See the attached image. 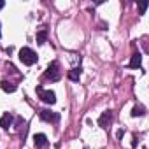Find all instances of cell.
I'll use <instances>...</instances> for the list:
<instances>
[{
	"mask_svg": "<svg viewBox=\"0 0 149 149\" xmlns=\"http://www.w3.org/2000/svg\"><path fill=\"white\" fill-rule=\"evenodd\" d=\"M4 6H6V4L2 2V0H0V9H4Z\"/></svg>",
	"mask_w": 149,
	"mask_h": 149,
	"instance_id": "obj_14",
	"label": "cell"
},
{
	"mask_svg": "<svg viewBox=\"0 0 149 149\" xmlns=\"http://www.w3.org/2000/svg\"><path fill=\"white\" fill-rule=\"evenodd\" d=\"M2 90L4 91H7V93H13V91H16V84H13V83H9V81H2Z\"/></svg>",
	"mask_w": 149,
	"mask_h": 149,
	"instance_id": "obj_11",
	"label": "cell"
},
{
	"mask_svg": "<svg viewBox=\"0 0 149 149\" xmlns=\"http://www.w3.org/2000/svg\"><path fill=\"white\" fill-rule=\"evenodd\" d=\"M139 9H140V14H144V11L147 9V4H140V6H139Z\"/></svg>",
	"mask_w": 149,
	"mask_h": 149,
	"instance_id": "obj_13",
	"label": "cell"
},
{
	"mask_svg": "<svg viewBox=\"0 0 149 149\" xmlns=\"http://www.w3.org/2000/svg\"><path fill=\"white\" fill-rule=\"evenodd\" d=\"M111 123H112V111H105V112H102V116L98 118V125H100L102 128H109Z\"/></svg>",
	"mask_w": 149,
	"mask_h": 149,
	"instance_id": "obj_5",
	"label": "cell"
},
{
	"mask_svg": "<svg viewBox=\"0 0 149 149\" xmlns=\"http://www.w3.org/2000/svg\"><path fill=\"white\" fill-rule=\"evenodd\" d=\"M140 63H142V54L140 53H133L132 54V60H130V68H139L140 67Z\"/></svg>",
	"mask_w": 149,
	"mask_h": 149,
	"instance_id": "obj_6",
	"label": "cell"
},
{
	"mask_svg": "<svg viewBox=\"0 0 149 149\" xmlns=\"http://www.w3.org/2000/svg\"><path fill=\"white\" fill-rule=\"evenodd\" d=\"M33 140H35V146H37V147H44V146H47V137H46L44 133H37V135L33 137Z\"/></svg>",
	"mask_w": 149,
	"mask_h": 149,
	"instance_id": "obj_8",
	"label": "cell"
},
{
	"mask_svg": "<svg viewBox=\"0 0 149 149\" xmlns=\"http://www.w3.org/2000/svg\"><path fill=\"white\" fill-rule=\"evenodd\" d=\"M44 77L49 79V81H60L61 77V70H60V63L58 61H51L47 70L44 72Z\"/></svg>",
	"mask_w": 149,
	"mask_h": 149,
	"instance_id": "obj_2",
	"label": "cell"
},
{
	"mask_svg": "<svg viewBox=\"0 0 149 149\" xmlns=\"http://www.w3.org/2000/svg\"><path fill=\"white\" fill-rule=\"evenodd\" d=\"M40 119L42 121H47V123H56L60 119V114L58 112H53L49 109H44V111H40Z\"/></svg>",
	"mask_w": 149,
	"mask_h": 149,
	"instance_id": "obj_4",
	"label": "cell"
},
{
	"mask_svg": "<svg viewBox=\"0 0 149 149\" xmlns=\"http://www.w3.org/2000/svg\"><path fill=\"white\" fill-rule=\"evenodd\" d=\"M79 77H81V67H76V68L68 70V79L70 81H79Z\"/></svg>",
	"mask_w": 149,
	"mask_h": 149,
	"instance_id": "obj_9",
	"label": "cell"
},
{
	"mask_svg": "<svg viewBox=\"0 0 149 149\" xmlns=\"http://www.w3.org/2000/svg\"><path fill=\"white\" fill-rule=\"evenodd\" d=\"M144 112H146V107L144 105H133V109H132V116L135 118V116H144Z\"/></svg>",
	"mask_w": 149,
	"mask_h": 149,
	"instance_id": "obj_12",
	"label": "cell"
},
{
	"mask_svg": "<svg viewBox=\"0 0 149 149\" xmlns=\"http://www.w3.org/2000/svg\"><path fill=\"white\" fill-rule=\"evenodd\" d=\"M46 39H47V30H46V28H40V30L37 32V35H35L37 44H44V42H46Z\"/></svg>",
	"mask_w": 149,
	"mask_h": 149,
	"instance_id": "obj_10",
	"label": "cell"
},
{
	"mask_svg": "<svg viewBox=\"0 0 149 149\" xmlns=\"http://www.w3.org/2000/svg\"><path fill=\"white\" fill-rule=\"evenodd\" d=\"M37 95H39V98L42 100V102H46V104H54L56 102V95H54V91H51V90H44L42 86H37Z\"/></svg>",
	"mask_w": 149,
	"mask_h": 149,
	"instance_id": "obj_3",
	"label": "cell"
},
{
	"mask_svg": "<svg viewBox=\"0 0 149 149\" xmlns=\"http://www.w3.org/2000/svg\"><path fill=\"white\" fill-rule=\"evenodd\" d=\"M19 60L25 65H35L37 63V53L30 47H21L19 49Z\"/></svg>",
	"mask_w": 149,
	"mask_h": 149,
	"instance_id": "obj_1",
	"label": "cell"
},
{
	"mask_svg": "<svg viewBox=\"0 0 149 149\" xmlns=\"http://www.w3.org/2000/svg\"><path fill=\"white\" fill-rule=\"evenodd\" d=\"M13 119H14L13 114H11V112H6L2 118H0V126H2V128H9V126L13 125Z\"/></svg>",
	"mask_w": 149,
	"mask_h": 149,
	"instance_id": "obj_7",
	"label": "cell"
}]
</instances>
